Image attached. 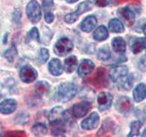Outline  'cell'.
Segmentation results:
<instances>
[{"instance_id": "27", "label": "cell", "mask_w": 146, "mask_h": 137, "mask_svg": "<svg viewBox=\"0 0 146 137\" xmlns=\"http://www.w3.org/2000/svg\"><path fill=\"white\" fill-rule=\"evenodd\" d=\"M50 86L47 81H38L36 85V91L39 95H43L48 92Z\"/></svg>"}, {"instance_id": "21", "label": "cell", "mask_w": 146, "mask_h": 137, "mask_svg": "<svg viewBox=\"0 0 146 137\" xmlns=\"http://www.w3.org/2000/svg\"><path fill=\"white\" fill-rule=\"evenodd\" d=\"M93 7V4L91 1H90V0H86V1L80 3L79 6L77 7L76 10L74 11L75 15L79 17L80 15H81V14H83L87 11H90L91 10V8H92Z\"/></svg>"}, {"instance_id": "18", "label": "cell", "mask_w": 146, "mask_h": 137, "mask_svg": "<svg viewBox=\"0 0 146 137\" xmlns=\"http://www.w3.org/2000/svg\"><path fill=\"white\" fill-rule=\"evenodd\" d=\"M146 48V39L145 38H135L131 41V49L134 54L140 53L141 50Z\"/></svg>"}, {"instance_id": "29", "label": "cell", "mask_w": 146, "mask_h": 137, "mask_svg": "<svg viewBox=\"0 0 146 137\" xmlns=\"http://www.w3.org/2000/svg\"><path fill=\"white\" fill-rule=\"evenodd\" d=\"M31 40L38 41V42L40 41L39 33H38V30L36 27H32V29L27 32V34L26 41L27 42H29V41H31Z\"/></svg>"}, {"instance_id": "44", "label": "cell", "mask_w": 146, "mask_h": 137, "mask_svg": "<svg viewBox=\"0 0 146 137\" xmlns=\"http://www.w3.org/2000/svg\"><path fill=\"white\" fill-rule=\"evenodd\" d=\"M145 49H146V48H145Z\"/></svg>"}, {"instance_id": "15", "label": "cell", "mask_w": 146, "mask_h": 137, "mask_svg": "<svg viewBox=\"0 0 146 137\" xmlns=\"http://www.w3.org/2000/svg\"><path fill=\"white\" fill-rule=\"evenodd\" d=\"M48 71L51 73L53 76H59L63 73V67L60 61L58 59H52L48 62Z\"/></svg>"}, {"instance_id": "8", "label": "cell", "mask_w": 146, "mask_h": 137, "mask_svg": "<svg viewBox=\"0 0 146 137\" xmlns=\"http://www.w3.org/2000/svg\"><path fill=\"white\" fill-rule=\"evenodd\" d=\"M90 108V104L87 102H82L80 103L74 104L71 107V114L74 118H81L84 117L88 113L89 110Z\"/></svg>"}, {"instance_id": "28", "label": "cell", "mask_w": 146, "mask_h": 137, "mask_svg": "<svg viewBox=\"0 0 146 137\" xmlns=\"http://www.w3.org/2000/svg\"><path fill=\"white\" fill-rule=\"evenodd\" d=\"M97 57L100 61H108V59H110L111 57V50H110L109 48H107V47L100 49L97 52Z\"/></svg>"}, {"instance_id": "31", "label": "cell", "mask_w": 146, "mask_h": 137, "mask_svg": "<svg viewBox=\"0 0 146 137\" xmlns=\"http://www.w3.org/2000/svg\"><path fill=\"white\" fill-rule=\"evenodd\" d=\"M48 57H49L48 50L47 49H45V48L40 49L39 54H38V61L40 63H46L48 59Z\"/></svg>"}, {"instance_id": "26", "label": "cell", "mask_w": 146, "mask_h": 137, "mask_svg": "<svg viewBox=\"0 0 146 137\" xmlns=\"http://www.w3.org/2000/svg\"><path fill=\"white\" fill-rule=\"evenodd\" d=\"M17 49L15 45H12L10 48L4 52V57L9 62H13L15 58L17 57Z\"/></svg>"}, {"instance_id": "16", "label": "cell", "mask_w": 146, "mask_h": 137, "mask_svg": "<svg viewBox=\"0 0 146 137\" xmlns=\"http://www.w3.org/2000/svg\"><path fill=\"white\" fill-rule=\"evenodd\" d=\"M132 97L136 102H141L146 98V87L143 83L138 84L132 92Z\"/></svg>"}, {"instance_id": "7", "label": "cell", "mask_w": 146, "mask_h": 137, "mask_svg": "<svg viewBox=\"0 0 146 137\" xmlns=\"http://www.w3.org/2000/svg\"><path fill=\"white\" fill-rule=\"evenodd\" d=\"M48 121L49 123L60 122L66 121V112L61 106L54 107L48 114Z\"/></svg>"}, {"instance_id": "10", "label": "cell", "mask_w": 146, "mask_h": 137, "mask_svg": "<svg viewBox=\"0 0 146 137\" xmlns=\"http://www.w3.org/2000/svg\"><path fill=\"white\" fill-rule=\"evenodd\" d=\"M97 100H98V106L100 111H106L111 106L112 103V95L109 92H100L98 97H97Z\"/></svg>"}, {"instance_id": "22", "label": "cell", "mask_w": 146, "mask_h": 137, "mask_svg": "<svg viewBox=\"0 0 146 137\" xmlns=\"http://www.w3.org/2000/svg\"><path fill=\"white\" fill-rule=\"evenodd\" d=\"M78 64V59L77 57L75 56H70L65 59V62H64V68H65V70L68 73H71L74 71L75 68Z\"/></svg>"}, {"instance_id": "2", "label": "cell", "mask_w": 146, "mask_h": 137, "mask_svg": "<svg viewBox=\"0 0 146 137\" xmlns=\"http://www.w3.org/2000/svg\"><path fill=\"white\" fill-rule=\"evenodd\" d=\"M54 52L59 57H64L73 49L72 41L68 38L59 39L54 45Z\"/></svg>"}, {"instance_id": "43", "label": "cell", "mask_w": 146, "mask_h": 137, "mask_svg": "<svg viewBox=\"0 0 146 137\" xmlns=\"http://www.w3.org/2000/svg\"><path fill=\"white\" fill-rule=\"evenodd\" d=\"M0 98H1V96H0Z\"/></svg>"}, {"instance_id": "5", "label": "cell", "mask_w": 146, "mask_h": 137, "mask_svg": "<svg viewBox=\"0 0 146 137\" xmlns=\"http://www.w3.org/2000/svg\"><path fill=\"white\" fill-rule=\"evenodd\" d=\"M115 107L117 111H119L122 114H129L132 110H133V103H132L131 100L128 97H121L118 99L116 102Z\"/></svg>"}, {"instance_id": "6", "label": "cell", "mask_w": 146, "mask_h": 137, "mask_svg": "<svg viewBox=\"0 0 146 137\" xmlns=\"http://www.w3.org/2000/svg\"><path fill=\"white\" fill-rule=\"evenodd\" d=\"M128 75V68L126 66L117 65L111 67L110 70V78L113 82H119Z\"/></svg>"}, {"instance_id": "9", "label": "cell", "mask_w": 146, "mask_h": 137, "mask_svg": "<svg viewBox=\"0 0 146 137\" xmlns=\"http://www.w3.org/2000/svg\"><path fill=\"white\" fill-rule=\"evenodd\" d=\"M99 121H100V115L97 112H93L92 113L90 114L89 117H87L85 120L82 121L81 128L86 131L93 130L97 127Z\"/></svg>"}, {"instance_id": "33", "label": "cell", "mask_w": 146, "mask_h": 137, "mask_svg": "<svg viewBox=\"0 0 146 137\" xmlns=\"http://www.w3.org/2000/svg\"><path fill=\"white\" fill-rule=\"evenodd\" d=\"M78 18H79V17H77L74 14V12H72V13L67 14L65 16V18H64V20H65V22L68 23V24H73V23L78 20Z\"/></svg>"}, {"instance_id": "36", "label": "cell", "mask_w": 146, "mask_h": 137, "mask_svg": "<svg viewBox=\"0 0 146 137\" xmlns=\"http://www.w3.org/2000/svg\"><path fill=\"white\" fill-rule=\"evenodd\" d=\"M45 20L47 23H52L54 21V14L51 11L45 12Z\"/></svg>"}, {"instance_id": "42", "label": "cell", "mask_w": 146, "mask_h": 137, "mask_svg": "<svg viewBox=\"0 0 146 137\" xmlns=\"http://www.w3.org/2000/svg\"><path fill=\"white\" fill-rule=\"evenodd\" d=\"M145 59H146V56H145ZM144 62H145V65H146V61H144Z\"/></svg>"}, {"instance_id": "19", "label": "cell", "mask_w": 146, "mask_h": 137, "mask_svg": "<svg viewBox=\"0 0 146 137\" xmlns=\"http://www.w3.org/2000/svg\"><path fill=\"white\" fill-rule=\"evenodd\" d=\"M109 37V31L106 27L100 26L93 32V39L97 41H103Z\"/></svg>"}, {"instance_id": "39", "label": "cell", "mask_w": 146, "mask_h": 137, "mask_svg": "<svg viewBox=\"0 0 146 137\" xmlns=\"http://www.w3.org/2000/svg\"><path fill=\"white\" fill-rule=\"evenodd\" d=\"M66 1H67L68 3H70V4H72V3H75V2H77V1H79V0H66Z\"/></svg>"}, {"instance_id": "24", "label": "cell", "mask_w": 146, "mask_h": 137, "mask_svg": "<svg viewBox=\"0 0 146 137\" xmlns=\"http://www.w3.org/2000/svg\"><path fill=\"white\" fill-rule=\"evenodd\" d=\"M133 79H134V77L132 76V74L127 75L126 77L123 78L122 80L119 81V87L122 90H130L132 86Z\"/></svg>"}, {"instance_id": "13", "label": "cell", "mask_w": 146, "mask_h": 137, "mask_svg": "<svg viewBox=\"0 0 146 137\" xmlns=\"http://www.w3.org/2000/svg\"><path fill=\"white\" fill-rule=\"evenodd\" d=\"M95 68L94 63L90 59H83L78 68V73L80 77H86L93 71Z\"/></svg>"}, {"instance_id": "14", "label": "cell", "mask_w": 146, "mask_h": 137, "mask_svg": "<svg viewBox=\"0 0 146 137\" xmlns=\"http://www.w3.org/2000/svg\"><path fill=\"white\" fill-rule=\"evenodd\" d=\"M97 18L93 15H90L86 17L82 22L80 23V29L84 32H90L94 29V27L97 26Z\"/></svg>"}, {"instance_id": "37", "label": "cell", "mask_w": 146, "mask_h": 137, "mask_svg": "<svg viewBox=\"0 0 146 137\" xmlns=\"http://www.w3.org/2000/svg\"><path fill=\"white\" fill-rule=\"evenodd\" d=\"M7 37H8V34H7V33L5 34V36H4V39H3V43H4V44H6V43H7Z\"/></svg>"}, {"instance_id": "1", "label": "cell", "mask_w": 146, "mask_h": 137, "mask_svg": "<svg viewBox=\"0 0 146 137\" xmlns=\"http://www.w3.org/2000/svg\"><path fill=\"white\" fill-rule=\"evenodd\" d=\"M77 86L71 82H63L58 86L56 97L58 102H70L77 94Z\"/></svg>"}, {"instance_id": "12", "label": "cell", "mask_w": 146, "mask_h": 137, "mask_svg": "<svg viewBox=\"0 0 146 137\" xmlns=\"http://www.w3.org/2000/svg\"><path fill=\"white\" fill-rule=\"evenodd\" d=\"M118 16L124 21L128 26H131L135 20V14L129 7H122L117 11Z\"/></svg>"}, {"instance_id": "38", "label": "cell", "mask_w": 146, "mask_h": 137, "mask_svg": "<svg viewBox=\"0 0 146 137\" xmlns=\"http://www.w3.org/2000/svg\"><path fill=\"white\" fill-rule=\"evenodd\" d=\"M3 134V126H2V123L0 122V136Z\"/></svg>"}, {"instance_id": "17", "label": "cell", "mask_w": 146, "mask_h": 137, "mask_svg": "<svg viewBox=\"0 0 146 137\" xmlns=\"http://www.w3.org/2000/svg\"><path fill=\"white\" fill-rule=\"evenodd\" d=\"M111 46L113 50L116 53L123 54L126 51V41L121 37L114 38L111 41Z\"/></svg>"}, {"instance_id": "11", "label": "cell", "mask_w": 146, "mask_h": 137, "mask_svg": "<svg viewBox=\"0 0 146 137\" xmlns=\"http://www.w3.org/2000/svg\"><path fill=\"white\" fill-rule=\"evenodd\" d=\"M17 102L14 99H6L0 103V112L5 115L11 114L16 111Z\"/></svg>"}, {"instance_id": "4", "label": "cell", "mask_w": 146, "mask_h": 137, "mask_svg": "<svg viewBox=\"0 0 146 137\" xmlns=\"http://www.w3.org/2000/svg\"><path fill=\"white\" fill-rule=\"evenodd\" d=\"M19 77L20 80L25 83H31L38 78V71L33 67L27 65L21 68L19 71Z\"/></svg>"}, {"instance_id": "34", "label": "cell", "mask_w": 146, "mask_h": 137, "mask_svg": "<svg viewBox=\"0 0 146 137\" xmlns=\"http://www.w3.org/2000/svg\"><path fill=\"white\" fill-rule=\"evenodd\" d=\"M43 7L45 9V12L51 11V9L54 7V1L53 0H42Z\"/></svg>"}, {"instance_id": "25", "label": "cell", "mask_w": 146, "mask_h": 137, "mask_svg": "<svg viewBox=\"0 0 146 137\" xmlns=\"http://www.w3.org/2000/svg\"><path fill=\"white\" fill-rule=\"evenodd\" d=\"M141 125L143 123L141 122V121H133L131 123V130L128 136L131 137V136H138L140 134V130L141 128Z\"/></svg>"}, {"instance_id": "40", "label": "cell", "mask_w": 146, "mask_h": 137, "mask_svg": "<svg viewBox=\"0 0 146 137\" xmlns=\"http://www.w3.org/2000/svg\"><path fill=\"white\" fill-rule=\"evenodd\" d=\"M143 34L146 36V23H145L144 26H143Z\"/></svg>"}, {"instance_id": "3", "label": "cell", "mask_w": 146, "mask_h": 137, "mask_svg": "<svg viewBox=\"0 0 146 137\" xmlns=\"http://www.w3.org/2000/svg\"><path fill=\"white\" fill-rule=\"evenodd\" d=\"M26 12L29 19L32 23L36 24V23L39 22L41 18V7L36 0H31L27 3L26 7Z\"/></svg>"}, {"instance_id": "30", "label": "cell", "mask_w": 146, "mask_h": 137, "mask_svg": "<svg viewBox=\"0 0 146 137\" xmlns=\"http://www.w3.org/2000/svg\"><path fill=\"white\" fill-rule=\"evenodd\" d=\"M29 120V115L27 112H21L18 114H17V116L14 118V121L16 122L19 123V124H25Z\"/></svg>"}, {"instance_id": "41", "label": "cell", "mask_w": 146, "mask_h": 137, "mask_svg": "<svg viewBox=\"0 0 146 137\" xmlns=\"http://www.w3.org/2000/svg\"><path fill=\"white\" fill-rule=\"evenodd\" d=\"M141 136H143V137H146V128L144 129V131L143 132V134H141Z\"/></svg>"}, {"instance_id": "32", "label": "cell", "mask_w": 146, "mask_h": 137, "mask_svg": "<svg viewBox=\"0 0 146 137\" xmlns=\"http://www.w3.org/2000/svg\"><path fill=\"white\" fill-rule=\"evenodd\" d=\"M21 17H22V14L19 8H16L15 10L13 12V17H12V20L14 25H18L19 26L21 24Z\"/></svg>"}, {"instance_id": "35", "label": "cell", "mask_w": 146, "mask_h": 137, "mask_svg": "<svg viewBox=\"0 0 146 137\" xmlns=\"http://www.w3.org/2000/svg\"><path fill=\"white\" fill-rule=\"evenodd\" d=\"M111 1L112 0H94V3L97 7H107L108 5L111 4Z\"/></svg>"}, {"instance_id": "23", "label": "cell", "mask_w": 146, "mask_h": 137, "mask_svg": "<svg viewBox=\"0 0 146 137\" xmlns=\"http://www.w3.org/2000/svg\"><path fill=\"white\" fill-rule=\"evenodd\" d=\"M31 132H33V134L36 136H43L48 132V128L45 124H43V123L38 122L32 126Z\"/></svg>"}, {"instance_id": "20", "label": "cell", "mask_w": 146, "mask_h": 137, "mask_svg": "<svg viewBox=\"0 0 146 137\" xmlns=\"http://www.w3.org/2000/svg\"><path fill=\"white\" fill-rule=\"evenodd\" d=\"M109 29L113 33H122L124 31V26L121 20L113 18L109 22Z\"/></svg>"}]
</instances>
